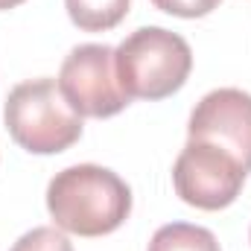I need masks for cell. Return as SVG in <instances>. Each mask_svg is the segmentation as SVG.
Here are the masks:
<instances>
[{
	"instance_id": "cell-1",
	"label": "cell",
	"mask_w": 251,
	"mask_h": 251,
	"mask_svg": "<svg viewBox=\"0 0 251 251\" xmlns=\"http://www.w3.org/2000/svg\"><path fill=\"white\" fill-rule=\"evenodd\" d=\"M53 222L76 237H105L131 213V190L123 178L97 164H76L53 176L47 187Z\"/></svg>"
},
{
	"instance_id": "cell-2",
	"label": "cell",
	"mask_w": 251,
	"mask_h": 251,
	"mask_svg": "<svg viewBox=\"0 0 251 251\" xmlns=\"http://www.w3.org/2000/svg\"><path fill=\"white\" fill-rule=\"evenodd\" d=\"M114 67L131 100H167L184 88L193 70L190 44L164 26H140L114 50Z\"/></svg>"
},
{
	"instance_id": "cell-3",
	"label": "cell",
	"mask_w": 251,
	"mask_h": 251,
	"mask_svg": "<svg viewBox=\"0 0 251 251\" xmlns=\"http://www.w3.org/2000/svg\"><path fill=\"white\" fill-rule=\"evenodd\" d=\"M12 140L32 155H59L82 137V117L70 108L56 79H26L15 85L3 105Z\"/></svg>"
},
{
	"instance_id": "cell-4",
	"label": "cell",
	"mask_w": 251,
	"mask_h": 251,
	"mask_svg": "<svg viewBox=\"0 0 251 251\" xmlns=\"http://www.w3.org/2000/svg\"><path fill=\"white\" fill-rule=\"evenodd\" d=\"M59 88L79 117H114L131 97L123 91L114 67V50L105 44H79L59 70Z\"/></svg>"
},
{
	"instance_id": "cell-5",
	"label": "cell",
	"mask_w": 251,
	"mask_h": 251,
	"mask_svg": "<svg viewBox=\"0 0 251 251\" xmlns=\"http://www.w3.org/2000/svg\"><path fill=\"white\" fill-rule=\"evenodd\" d=\"M246 167L225 149L190 140L173 164V184L181 201L199 210H222L237 201L246 184Z\"/></svg>"
},
{
	"instance_id": "cell-6",
	"label": "cell",
	"mask_w": 251,
	"mask_h": 251,
	"mask_svg": "<svg viewBox=\"0 0 251 251\" xmlns=\"http://www.w3.org/2000/svg\"><path fill=\"white\" fill-rule=\"evenodd\" d=\"M187 137L231 152L251 173V94L240 88L204 94L190 114Z\"/></svg>"
},
{
	"instance_id": "cell-7",
	"label": "cell",
	"mask_w": 251,
	"mask_h": 251,
	"mask_svg": "<svg viewBox=\"0 0 251 251\" xmlns=\"http://www.w3.org/2000/svg\"><path fill=\"white\" fill-rule=\"evenodd\" d=\"M64 6L82 32H108L128 15V0H64Z\"/></svg>"
},
{
	"instance_id": "cell-8",
	"label": "cell",
	"mask_w": 251,
	"mask_h": 251,
	"mask_svg": "<svg viewBox=\"0 0 251 251\" xmlns=\"http://www.w3.org/2000/svg\"><path fill=\"white\" fill-rule=\"evenodd\" d=\"M149 251H222L216 237L201 228V225H190V222H170L164 228L155 231Z\"/></svg>"
},
{
	"instance_id": "cell-9",
	"label": "cell",
	"mask_w": 251,
	"mask_h": 251,
	"mask_svg": "<svg viewBox=\"0 0 251 251\" xmlns=\"http://www.w3.org/2000/svg\"><path fill=\"white\" fill-rule=\"evenodd\" d=\"M9 251H73V246L56 228H32Z\"/></svg>"
},
{
	"instance_id": "cell-10",
	"label": "cell",
	"mask_w": 251,
	"mask_h": 251,
	"mask_svg": "<svg viewBox=\"0 0 251 251\" xmlns=\"http://www.w3.org/2000/svg\"><path fill=\"white\" fill-rule=\"evenodd\" d=\"M152 3H155V9L176 15V18H204L222 0H152Z\"/></svg>"
},
{
	"instance_id": "cell-11",
	"label": "cell",
	"mask_w": 251,
	"mask_h": 251,
	"mask_svg": "<svg viewBox=\"0 0 251 251\" xmlns=\"http://www.w3.org/2000/svg\"><path fill=\"white\" fill-rule=\"evenodd\" d=\"M21 3H26V0H0V12H3V9H15V6H21Z\"/></svg>"
}]
</instances>
